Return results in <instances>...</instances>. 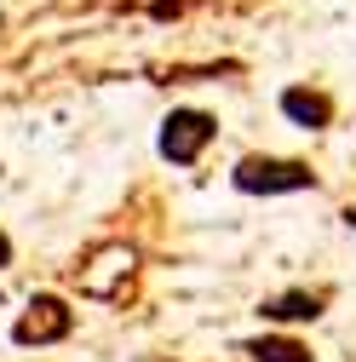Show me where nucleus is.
<instances>
[{"label": "nucleus", "instance_id": "obj_1", "mask_svg": "<svg viewBox=\"0 0 356 362\" xmlns=\"http://www.w3.org/2000/svg\"><path fill=\"white\" fill-rule=\"evenodd\" d=\"M230 185L242 196H304V190H316L322 178L299 156H242L230 167Z\"/></svg>", "mask_w": 356, "mask_h": 362}, {"label": "nucleus", "instance_id": "obj_2", "mask_svg": "<svg viewBox=\"0 0 356 362\" xmlns=\"http://www.w3.org/2000/svg\"><path fill=\"white\" fill-rule=\"evenodd\" d=\"M213 139H218V121H213L207 110H196V104H178V110H167L161 127H155V156L172 161V167H196Z\"/></svg>", "mask_w": 356, "mask_h": 362}, {"label": "nucleus", "instance_id": "obj_3", "mask_svg": "<svg viewBox=\"0 0 356 362\" xmlns=\"http://www.w3.org/2000/svg\"><path fill=\"white\" fill-rule=\"evenodd\" d=\"M75 334V310H69V299L64 293H35L29 305H23V316L12 322V345H64Z\"/></svg>", "mask_w": 356, "mask_h": 362}, {"label": "nucleus", "instance_id": "obj_4", "mask_svg": "<svg viewBox=\"0 0 356 362\" xmlns=\"http://www.w3.org/2000/svg\"><path fill=\"white\" fill-rule=\"evenodd\" d=\"M322 310H328V293H316V288H287V293L259 299V322H271V328H299V322H316Z\"/></svg>", "mask_w": 356, "mask_h": 362}, {"label": "nucleus", "instance_id": "obj_5", "mask_svg": "<svg viewBox=\"0 0 356 362\" xmlns=\"http://www.w3.org/2000/svg\"><path fill=\"white\" fill-rule=\"evenodd\" d=\"M282 115L293 121V127H304V132H328L333 127V98L322 93V86H282Z\"/></svg>", "mask_w": 356, "mask_h": 362}, {"label": "nucleus", "instance_id": "obj_6", "mask_svg": "<svg viewBox=\"0 0 356 362\" xmlns=\"http://www.w3.org/2000/svg\"><path fill=\"white\" fill-rule=\"evenodd\" d=\"M236 351L253 356V362H316L299 334H253V339H242Z\"/></svg>", "mask_w": 356, "mask_h": 362}, {"label": "nucleus", "instance_id": "obj_7", "mask_svg": "<svg viewBox=\"0 0 356 362\" xmlns=\"http://www.w3.org/2000/svg\"><path fill=\"white\" fill-rule=\"evenodd\" d=\"M178 12H184V0H150V18H155V23H167V18H178Z\"/></svg>", "mask_w": 356, "mask_h": 362}, {"label": "nucleus", "instance_id": "obj_8", "mask_svg": "<svg viewBox=\"0 0 356 362\" xmlns=\"http://www.w3.org/2000/svg\"><path fill=\"white\" fill-rule=\"evenodd\" d=\"M12 259H18V247H12V236L0 230V270H12Z\"/></svg>", "mask_w": 356, "mask_h": 362}, {"label": "nucleus", "instance_id": "obj_9", "mask_svg": "<svg viewBox=\"0 0 356 362\" xmlns=\"http://www.w3.org/2000/svg\"><path fill=\"white\" fill-rule=\"evenodd\" d=\"M339 218H345V230H350V236H356V207H345V213H339Z\"/></svg>", "mask_w": 356, "mask_h": 362}]
</instances>
